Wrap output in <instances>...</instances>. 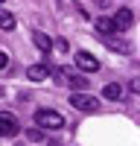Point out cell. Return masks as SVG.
Listing matches in <instances>:
<instances>
[{
  "label": "cell",
  "mask_w": 140,
  "mask_h": 146,
  "mask_svg": "<svg viewBox=\"0 0 140 146\" xmlns=\"http://www.w3.org/2000/svg\"><path fill=\"white\" fill-rule=\"evenodd\" d=\"M128 91H131V94H140V79H131V82H128Z\"/></svg>",
  "instance_id": "9a60e30c"
},
{
  "label": "cell",
  "mask_w": 140,
  "mask_h": 146,
  "mask_svg": "<svg viewBox=\"0 0 140 146\" xmlns=\"http://www.w3.org/2000/svg\"><path fill=\"white\" fill-rule=\"evenodd\" d=\"M32 44L38 47L41 53H50V50H53V38H50V35H47V32H38V29L32 32Z\"/></svg>",
  "instance_id": "9c48e42d"
},
{
  "label": "cell",
  "mask_w": 140,
  "mask_h": 146,
  "mask_svg": "<svg viewBox=\"0 0 140 146\" xmlns=\"http://www.w3.org/2000/svg\"><path fill=\"white\" fill-rule=\"evenodd\" d=\"M50 73H53L50 64H29V67H26V79H29V82H44Z\"/></svg>",
  "instance_id": "8992f818"
},
{
  "label": "cell",
  "mask_w": 140,
  "mask_h": 146,
  "mask_svg": "<svg viewBox=\"0 0 140 146\" xmlns=\"http://www.w3.org/2000/svg\"><path fill=\"white\" fill-rule=\"evenodd\" d=\"M64 82H67L73 91H88V79L82 76V73H70V70H64Z\"/></svg>",
  "instance_id": "52a82bcc"
},
{
  "label": "cell",
  "mask_w": 140,
  "mask_h": 146,
  "mask_svg": "<svg viewBox=\"0 0 140 146\" xmlns=\"http://www.w3.org/2000/svg\"><path fill=\"white\" fill-rule=\"evenodd\" d=\"M102 96H105V100H111V102H120V100H123V85H120V82H108V85L102 88Z\"/></svg>",
  "instance_id": "ba28073f"
},
{
  "label": "cell",
  "mask_w": 140,
  "mask_h": 146,
  "mask_svg": "<svg viewBox=\"0 0 140 146\" xmlns=\"http://www.w3.org/2000/svg\"><path fill=\"white\" fill-rule=\"evenodd\" d=\"M108 47H111V50H120V53H128V44L125 41H111L108 38Z\"/></svg>",
  "instance_id": "4fadbf2b"
},
{
  "label": "cell",
  "mask_w": 140,
  "mask_h": 146,
  "mask_svg": "<svg viewBox=\"0 0 140 146\" xmlns=\"http://www.w3.org/2000/svg\"><path fill=\"white\" fill-rule=\"evenodd\" d=\"M93 27H96V32H102V35H114V32H117V27H114L111 18H96V21H93Z\"/></svg>",
  "instance_id": "30bf717a"
},
{
  "label": "cell",
  "mask_w": 140,
  "mask_h": 146,
  "mask_svg": "<svg viewBox=\"0 0 140 146\" xmlns=\"http://www.w3.org/2000/svg\"><path fill=\"white\" fill-rule=\"evenodd\" d=\"M26 137H29L32 143H38V140H44V129H29V131H26Z\"/></svg>",
  "instance_id": "7c38bea8"
},
{
  "label": "cell",
  "mask_w": 140,
  "mask_h": 146,
  "mask_svg": "<svg viewBox=\"0 0 140 146\" xmlns=\"http://www.w3.org/2000/svg\"><path fill=\"white\" fill-rule=\"evenodd\" d=\"M0 29H6V32L15 29V15L6 12V9H0Z\"/></svg>",
  "instance_id": "8fae6325"
},
{
  "label": "cell",
  "mask_w": 140,
  "mask_h": 146,
  "mask_svg": "<svg viewBox=\"0 0 140 146\" xmlns=\"http://www.w3.org/2000/svg\"><path fill=\"white\" fill-rule=\"evenodd\" d=\"M114 21V27H117V32H120V29H128V27H131V23H134V12L131 9H117V15L111 18Z\"/></svg>",
  "instance_id": "5b68a950"
},
{
  "label": "cell",
  "mask_w": 140,
  "mask_h": 146,
  "mask_svg": "<svg viewBox=\"0 0 140 146\" xmlns=\"http://www.w3.org/2000/svg\"><path fill=\"white\" fill-rule=\"evenodd\" d=\"M70 105H73L76 111L93 114V111L99 108V100H96V96H90V94H85V91H73V94H70Z\"/></svg>",
  "instance_id": "7a4b0ae2"
},
{
  "label": "cell",
  "mask_w": 140,
  "mask_h": 146,
  "mask_svg": "<svg viewBox=\"0 0 140 146\" xmlns=\"http://www.w3.org/2000/svg\"><path fill=\"white\" fill-rule=\"evenodd\" d=\"M6 67H9V53L0 50V70H6Z\"/></svg>",
  "instance_id": "5bb4252c"
},
{
  "label": "cell",
  "mask_w": 140,
  "mask_h": 146,
  "mask_svg": "<svg viewBox=\"0 0 140 146\" xmlns=\"http://www.w3.org/2000/svg\"><path fill=\"white\" fill-rule=\"evenodd\" d=\"M76 67H79L82 73H96V70H99V58L90 56L88 50H79V53H76Z\"/></svg>",
  "instance_id": "277c9868"
},
{
  "label": "cell",
  "mask_w": 140,
  "mask_h": 146,
  "mask_svg": "<svg viewBox=\"0 0 140 146\" xmlns=\"http://www.w3.org/2000/svg\"><path fill=\"white\" fill-rule=\"evenodd\" d=\"M0 3H3V0H0Z\"/></svg>",
  "instance_id": "e0dca14e"
},
{
  "label": "cell",
  "mask_w": 140,
  "mask_h": 146,
  "mask_svg": "<svg viewBox=\"0 0 140 146\" xmlns=\"http://www.w3.org/2000/svg\"><path fill=\"white\" fill-rule=\"evenodd\" d=\"M35 123H38V129L58 131V129H64V117L58 111H53V108H38V111H35Z\"/></svg>",
  "instance_id": "6da1fadb"
},
{
  "label": "cell",
  "mask_w": 140,
  "mask_h": 146,
  "mask_svg": "<svg viewBox=\"0 0 140 146\" xmlns=\"http://www.w3.org/2000/svg\"><path fill=\"white\" fill-rule=\"evenodd\" d=\"M58 3H64V0H58Z\"/></svg>",
  "instance_id": "2e32d148"
},
{
  "label": "cell",
  "mask_w": 140,
  "mask_h": 146,
  "mask_svg": "<svg viewBox=\"0 0 140 146\" xmlns=\"http://www.w3.org/2000/svg\"><path fill=\"white\" fill-rule=\"evenodd\" d=\"M18 131H20L18 117L9 114V111H0V137H15Z\"/></svg>",
  "instance_id": "3957f363"
}]
</instances>
